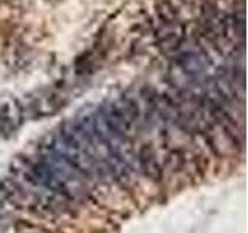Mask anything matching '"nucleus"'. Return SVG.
Masks as SVG:
<instances>
[{"label":"nucleus","instance_id":"1","mask_svg":"<svg viewBox=\"0 0 248 233\" xmlns=\"http://www.w3.org/2000/svg\"><path fill=\"white\" fill-rule=\"evenodd\" d=\"M28 174L37 185L65 199H81L89 193L84 176L50 148L30 163Z\"/></svg>","mask_w":248,"mask_h":233}]
</instances>
